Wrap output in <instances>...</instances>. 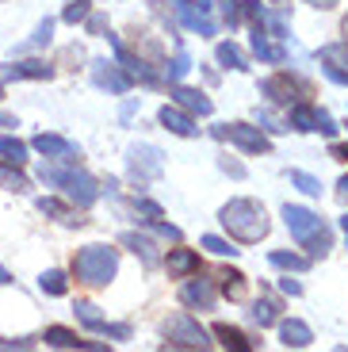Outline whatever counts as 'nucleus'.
I'll return each mask as SVG.
<instances>
[{
    "mask_svg": "<svg viewBox=\"0 0 348 352\" xmlns=\"http://www.w3.org/2000/svg\"><path fill=\"white\" fill-rule=\"evenodd\" d=\"M165 173V153L157 150V146H134L131 150V180L134 184H149L157 176Z\"/></svg>",
    "mask_w": 348,
    "mask_h": 352,
    "instance_id": "obj_10",
    "label": "nucleus"
},
{
    "mask_svg": "<svg viewBox=\"0 0 348 352\" xmlns=\"http://www.w3.org/2000/svg\"><path fill=\"white\" fill-rule=\"evenodd\" d=\"M340 230H345V234H348V214H345V219H340Z\"/></svg>",
    "mask_w": 348,
    "mask_h": 352,
    "instance_id": "obj_53",
    "label": "nucleus"
},
{
    "mask_svg": "<svg viewBox=\"0 0 348 352\" xmlns=\"http://www.w3.org/2000/svg\"><path fill=\"white\" fill-rule=\"evenodd\" d=\"M318 62H322V73H325V77L348 88V43H329V46H322Z\"/></svg>",
    "mask_w": 348,
    "mask_h": 352,
    "instance_id": "obj_14",
    "label": "nucleus"
},
{
    "mask_svg": "<svg viewBox=\"0 0 348 352\" xmlns=\"http://www.w3.org/2000/svg\"><path fill=\"white\" fill-rule=\"evenodd\" d=\"M88 12H92V0H69L65 12H61V19H65V23H85Z\"/></svg>",
    "mask_w": 348,
    "mask_h": 352,
    "instance_id": "obj_36",
    "label": "nucleus"
},
{
    "mask_svg": "<svg viewBox=\"0 0 348 352\" xmlns=\"http://www.w3.org/2000/svg\"><path fill=\"white\" fill-rule=\"evenodd\" d=\"M80 58H85V50H80V46H69V50L61 54V62H65V69H69V62H80Z\"/></svg>",
    "mask_w": 348,
    "mask_h": 352,
    "instance_id": "obj_46",
    "label": "nucleus"
},
{
    "mask_svg": "<svg viewBox=\"0 0 348 352\" xmlns=\"http://www.w3.org/2000/svg\"><path fill=\"white\" fill-rule=\"evenodd\" d=\"M0 96H4V85H0Z\"/></svg>",
    "mask_w": 348,
    "mask_h": 352,
    "instance_id": "obj_54",
    "label": "nucleus"
},
{
    "mask_svg": "<svg viewBox=\"0 0 348 352\" xmlns=\"http://www.w3.org/2000/svg\"><path fill=\"white\" fill-rule=\"evenodd\" d=\"M218 168H222V173H230V176H237V180L245 176V165H241V161H234V157H222V161H218Z\"/></svg>",
    "mask_w": 348,
    "mask_h": 352,
    "instance_id": "obj_44",
    "label": "nucleus"
},
{
    "mask_svg": "<svg viewBox=\"0 0 348 352\" xmlns=\"http://www.w3.org/2000/svg\"><path fill=\"white\" fill-rule=\"evenodd\" d=\"M329 153H333V157H340V161H348V146H333Z\"/></svg>",
    "mask_w": 348,
    "mask_h": 352,
    "instance_id": "obj_50",
    "label": "nucleus"
},
{
    "mask_svg": "<svg viewBox=\"0 0 348 352\" xmlns=\"http://www.w3.org/2000/svg\"><path fill=\"white\" fill-rule=\"evenodd\" d=\"M218 287H222V295H226L230 302H245V295H249V280H245L241 272H237V268H222V272H218Z\"/></svg>",
    "mask_w": 348,
    "mask_h": 352,
    "instance_id": "obj_25",
    "label": "nucleus"
},
{
    "mask_svg": "<svg viewBox=\"0 0 348 352\" xmlns=\"http://www.w3.org/2000/svg\"><path fill=\"white\" fill-rule=\"evenodd\" d=\"M131 207H134V214H146V222H153V219H165V211H161V207H157L153 199H146V195H138V199H134Z\"/></svg>",
    "mask_w": 348,
    "mask_h": 352,
    "instance_id": "obj_38",
    "label": "nucleus"
},
{
    "mask_svg": "<svg viewBox=\"0 0 348 352\" xmlns=\"http://www.w3.org/2000/svg\"><path fill=\"white\" fill-rule=\"evenodd\" d=\"M279 291H283V295H291V299H298V295H303V283L287 276V280H279Z\"/></svg>",
    "mask_w": 348,
    "mask_h": 352,
    "instance_id": "obj_45",
    "label": "nucleus"
},
{
    "mask_svg": "<svg viewBox=\"0 0 348 352\" xmlns=\"http://www.w3.org/2000/svg\"><path fill=\"white\" fill-rule=\"evenodd\" d=\"M180 302L192 310H215V283L210 280H188L180 287Z\"/></svg>",
    "mask_w": 348,
    "mask_h": 352,
    "instance_id": "obj_18",
    "label": "nucleus"
},
{
    "mask_svg": "<svg viewBox=\"0 0 348 352\" xmlns=\"http://www.w3.org/2000/svg\"><path fill=\"white\" fill-rule=\"evenodd\" d=\"M279 341L287 344V349H306L314 341V329L306 322H298V318H283L279 322Z\"/></svg>",
    "mask_w": 348,
    "mask_h": 352,
    "instance_id": "obj_22",
    "label": "nucleus"
},
{
    "mask_svg": "<svg viewBox=\"0 0 348 352\" xmlns=\"http://www.w3.org/2000/svg\"><path fill=\"white\" fill-rule=\"evenodd\" d=\"M39 287H43L46 295H65V291H69V280H65V272L50 268V272H43V276H39Z\"/></svg>",
    "mask_w": 348,
    "mask_h": 352,
    "instance_id": "obj_34",
    "label": "nucleus"
},
{
    "mask_svg": "<svg viewBox=\"0 0 348 352\" xmlns=\"http://www.w3.org/2000/svg\"><path fill=\"white\" fill-rule=\"evenodd\" d=\"M92 80H96V88H107V92H115V96H122V92H131V73L122 69L119 62H107V58H96L92 62Z\"/></svg>",
    "mask_w": 348,
    "mask_h": 352,
    "instance_id": "obj_12",
    "label": "nucleus"
},
{
    "mask_svg": "<svg viewBox=\"0 0 348 352\" xmlns=\"http://www.w3.org/2000/svg\"><path fill=\"white\" fill-rule=\"evenodd\" d=\"M165 264H168V276H180V280H184V276H195L203 268L195 249H168Z\"/></svg>",
    "mask_w": 348,
    "mask_h": 352,
    "instance_id": "obj_21",
    "label": "nucleus"
},
{
    "mask_svg": "<svg viewBox=\"0 0 348 352\" xmlns=\"http://www.w3.org/2000/svg\"><path fill=\"white\" fill-rule=\"evenodd\" d=\"M283 222H287L291 238H295L310 256H325L333 249V230L325 226L322 214H314V211H306V207L287 203V207H283Z\"/></svg>",
    "mask_w": 348,
    "mask_h": 352,
    "instance_id": "obj_2",
    "label": "nucleus"
},
{
    "mask_svg": "<svg viewBox=\"0 0 348 352\" xmlns=\"http://www.w3.org/2000/svg\"><path fill=\"white\" fill-rule=\"evenodd\" d=\"M257 119H261V131H268V134H279V131H287V126L279 123L272 111H257Z\"/></svg>",
    "mask_w": 348,
    "mask_h": 352,
    "instance_id": "obj_41",
    "label": "nucleus"
},
{
    "mask_svg": "<svg viewBox=\"0 0 348 352\" xmlns=\"http://www.w3.org/2000/svg\"><path fill=\"white\" fill-rule=\"evenodd\" d=\"M0 283H12V272L4 268V264H0Z\"/></svg>",
    "mask_w": 348,
    "mask_h": 352,
    "instance_id": "obj_51",
    "label": "nucleus"
},
{
    "mask_svg": "<svg viewBox=\"0 0 348 352\" xmlns=\"http://www.w3.org/2000/svg\"><path fill=\"white\" fill-rule=\"evenodd\" d=\"M157 119H161V126H165V131L180 134V138H199V126H195V119L184 111V107H176V104H165L161 111H157Z\"/></svg>",
    "mask_w": 348,
    "mask_h": 352,
    "instance_id": "obj_17",
    "label": "nucleus"
},
{
    "mask_svg": "<svg viewBox=\"0 0 348 352\" xmlns=\"http://www.w3.org/2000/svg\"><path fill=\"white\" fill-rule=\"evenodd\" d=\"M0 161H8V165H23V161H27V142L0 134Z\"/></svg>",
    "mask_w": 348,
    "mask_h": 352,
    "instance_id": "obj_32",
    "label": "nucleus"
},
{
    "mask_svg": "<svg viewBox=\"0 0 348 352\" xmlns=\"http://www.w3.org/2000/svg\"><path fill=\"white\" fill-rule=\"evenodd\" d=\"M268 261L276 264V268H283V272H306V268H310V256L287 253V249H272Z\"/></svg>",
    "mask_w": 348,
    "mask_h": 352,
    "instance_id": "obj_28",
    "label": "nucleus"
},
{
    "mask_svg": "<svg viewBox=\"0 0 348 352\" xmlns=\"http://www.w3.org/2000/svg\"><path fill=\"white\" fill-rule=\"evenodd\" d=\"M131 35H134V50H138V58L146 54L153 65H161L165 62V50H161V43H153V38L146 35V31H138V27H131Z\"/></svg>",
    "mask_w": 348,
    "mask_h": 352,
    "instance_id": "obj_29",
    "label": "nucleus"
},
{
    "mask_svg": "<svg viewBox=\"0 0 348 352\" xmlns=\"http://www.w3.org/2000/svg\"><path fill=\"white\" fill-rule=\"evenodd\" d=\"M215 337H218V344H222V349H230V352H252V349H257V341H249L241 329L226 326V322H218V326H215Z\"/></svg>",
    "mask_w": 348,
    "mask_h": 352,
    "instance_id": "obj_24",
    "label": "nucleus"
},
{
    "mask_svg": "<svg viewBox=\"0 0 348 352\" xmlns=\"http://www.w3.org/2000/svg\"><path fill=\"white\" fill-rule=\"evenodd\" d=\"M0 188H8V192H27V176L19 173V165L16 168H8V161H0Z\"/></svg>",
    "mask_w": 348,
    "mask_h": 352,
    "instance_id": "obj_33",
    "label": "nucleus"
},
{
    "mask_svg": "<svg viewBox=\"0 0 348 352\" xmlns=\"http://www.w3.org/2000/svg\"><path fill=\"white\" fill-rule=\"evenodd\" d=\"M119 272V253L111 245H85L73 256V276L85 287H107Z\"/></svg>",
    "mask_w": 348,
    "mask_h": 352,
    "instance_id": "obj_4",
    "label": "nucleus"
},
{
    "mask_svg": "<svg viewBox=\"0 0 348 352\" xmlns=\"http://www.w3.org/2000/svg\"><path fill=\"white\" fill-rule=\"evenodd\" d=\"M306 4H314V8H337V0H306Z\"/></svg>",
    "mask_w": 348,
    "mask_h": 352,
    "instance_id": "obj_49",
    "label": "nucleus"
},
{
    "mask_svg": "<svg viewBox=\"0 0 348 352\" xmlns=\"http://www.w3.org/2000/svg\"><path fill=\"white\" fill-rule=\"evenodd\" d=\"M210 0H173V16L180 19L188 31H195L199 38H210L218 31L215 27V19H210Z\"/></svg>",
    "mask_w": 348,
    "mask_h": 352,
    "instance_id": "obj_7",
    "label": "nucleus"
},
{
    "mask_svg": "<svg viewBox=\"0 0 348 352\" xmlns=\"http://www.w3.org/2000/svg\"><path fill=\"white\" fill-rule=\"evenodd\" d=\"M31 337H19V341H0V349H31Z\"/></svg>",
    "mask_w": 348,
    "mask_h": 352,
    "instance_id": "obj_47",
    "label": "nucleus"
},
{
    "mask_svg": "<svg viewBox=\"0 0 348 352\" xmlns=\"http://www.w3.org/2000/svg\"><path fill=\"white\" fill-rule=\"evenodd\" d=\"M165 349H210V341H207V333H203V326L195 322L192 314H173L165 322Z\"/></svg>",
    "mask_w": 348,
    "mask_h": 352,
    "instance_id": "obj_5",
    "label": "nucleus"
},
{
    "mask_svg": "<svg viewBox=\"0 0 348 352\" xmlns=\"http://www.w3.org/2000/svg\"><path fill=\"white\" fill-rule=\"evenodd\" d=\"M43 341L50 344V349H104V344L85 341V337H77L73 329H65V326H50V329L43 333Z\"/></svg>",
    "mask_w": 348,
    "mask_h": 352,
    "instance_id": "obj_23",
    "label": "nucleus"
},
{
    "mask_svg": "<svg viewBox=\"0 0 348 352\" xmlns=\"http://www.w3.org/2000/svg\"><path fill=\"white\" fill-rule=\"evenodd\" d=\"M54 65L46 62H12L0 69V80H50Z\"/></svg>",
    "mask_w": 348,
    "mask_h": 352,
    "instance_id": "obj_19",
    "label": "nucleus"
},
{
    "mask_svg": "<svg viewBox=\"0 0 348 352\" xmlns=\"http://www.w3.org/2000/svg\"><path fill=\"white\" fill-rule=\"evenodd\" d=\"M210 134H215L218 142H234L237 150H245V153H268L272 150L268 134H264L261 126H249V123H218Z\"/></svg>",
    "mask_w": 348,
    "mask_h": 352,
    "instance_id": "obj_6",
    "label": "nucleus"
},
{
    "mask_svg": "<svg viewBox=\"0 0 348 352\" xmlns=\"http://www.w3.org/2000/svg\"><path fill=\"white\" fill-rule=\"evenodd\" d=\"M337 195H340V203H348V176H340V180H337Z\"/></svg>",
    "mask_w": 348,
    "mask_h": 352,
    "instance_id": "obj_48",
    "label": "nucleus"
},
{
    "mask_svg": "<svg viewBox=\"0 0 348 352\" xmlns=\"http://www.w3.org/2000/svg\"><path fill=\"white\" fill-rule=\"evenodd\" d=\"M218 8H222V19H226L230 31L241 23V0H218Z\"/></svg>",
    "mask_w": 348,
    "mask_h": 352,
    "instance_id": "obj_39",
    "label": "nucleus"
},
{
    "mask_svg": "<svg viewBox=\"0 0 348 352\" xmlns=\"http://www.w3.org/2000/svg\"><path fill=\"white\" fill-rule=\"evenodd\" d=\"M287 126H295V131H303V134H310V131H318V134H337V123H333V115H329V111H322V107H314V104H306V100L291 104V119H287Z\"/></svg>",
    "mask_w": 348,
    "mask_h": 352,
    "instance_id": "obj_9",
    "label": "nucleus"
},
{
    "mask_svg": "<svg viewBox=\"0 0 348 352\" xmlns=\"http://www.w3.org/2000/svg\"><path fill=\"white\" fill-rule=\"evenodd\" d=\"M39 176H43V184L58 188L61 195H69L77 207H92V203H96V195H100L96 180H92L85 168L65 165V161H46V165L39 168Z\"/></svg>",
    "mask_w": 348,
    "mask_h": 352,
    "instance_id": "obj_1",
    "label": "nucleus"
},
{
    "mask_svg": "<svg viewBox=\"0 0 348 352\" xmlns=\"http://www.w3.org/2000/svg\"><path fill=\"white\" fill-rule=\"evenodd\" d=\"M252 54H257L261 62H268V65L287 62V50H283L279 43H272V31L264 23H252Z\"/></svg>",
    "mask_w": 348,
    "mask_h": 352,
    "instance_id": "obj_16",
    "label": "nucleus"
},
{
    "mask_svg": "<svg viewBox=\"0 0 348 352\" xmlns=\"http://www.w3.org/2000/svg\"><path fill=\"white\" fill-rule=\"evenodd\" d=\"M43 157H50V161H65V165H77L80 161V146H73V142H65L61 134H35V142H31Z\"/></svg>",
    "mask_w": 348,
    "mask_h": 352,
    "instance_id": "obj_13",
    "label": "nucleus"
},
{
    "mask_svg": "<svg viewBox=\"0 0 348 352\" xmlns=\"http://www.w3.org/2000/svg\"><path fill=\"white\" fill-rule=\"evenodd\" d=\"M85 23H88V31H92V35H107V19H104V16H96V12H88Z\"/></svg>",
    "mask_w": 348,
    "mask_h": 352,
    "instance_id": "obj_42",
    "label": "nucleus"
},
{
    "mask_svg": "<svg viewBox=\"0 0 348 352\" xmlns=\"http://www.w3.org/2000/svg\"><path fill=\"white\" fill-rule=\"evenodd\" d=\"M50 38H54V19H43L35 27V35L27 38V46H50Z\"/></svg>",
    "mask_w": 348,
    "mask_h": 352,
    "instance_id": "obj_40",
    "label": "nucleus"
},
{
    "mask_svg": "<svg viewBox=\"0 0 348 352\" xmlns=\"http://www.w3.org/2000/svg\"><path fill=\"white\" fill-rule=\"evenodd\" d=\"M215 58H218L222 65H226V69H237V73H245V69H249V62H245L241 46H234V43H218Z\"/></svg>",
    "mask_w": 348,
    "mask_h": 352,
    "instance_id": "obj_30",
    "label": "nucleus"
},
{
    "mask_svg": "<svg viewBox=\"0 0 348 352\" xmlns=\"http://www.w3.org/2000/svg\"><path fill=\"white\" fill-rule=\"evenodd\" d=\"M287 176H291V184H295L303 195H322V180H318V176H310V173H298V168H291Z\"/></svg>",
    "mask_w": 348,
    "mask_h": 352,
    "instance_id": "obj_35",
    "label": "nucleus"
},
{
    "mask_svg": "<svg viewBox=\"0 0 348 352\" xmlns=\"http://www.w3.org/2000/svg\"><path fill=\"white\" fill-rule=\"evenodd\" d=\"M119 241L131 249L134 256H142V264H146V268H157V264H161V249H157V241L146 238V234H134V230H127Z\"/></svg>",
    "mask_w": 348,
    "mask_h": 352,
    "instance_id": "obj_20",
    "label": "nucleus"
},
{
    "mask_svg": "<svg viewBox=\"0 0 348 352\" xmlns=\"http://www.w3.org/2000/svg\"><path fill=\"white\" fill-rule=\"evenodd\" d=\"M199 245L207 249V253H215V256H237V249L230 245L226 238H215V234H207V238H203Z\"/></svg>",
    "mask_w": 348,
    "mask_h": 352,
    "instance_id": "obj_37",
    "label": "nucleus"
},
{
    "mask_svg": "<svg viewBox=\"0 0 348 352\" xmlns=\"http://www.w3.org/2000/svg\"><path fill=\"white\" fill-rule=\"evenodd\" d=\"M39 211L50 214V219H58V222H65V226H85V219H80L73 207H65L61 199H39Z\"/></svg>",
    "mask_w": 348,
    "mask_h": 352,
    "instance_id": "obj_27",
    "label": "nucleus"
},
{
    "mask_svg": "<svg viewBox=\"0 0 348 352\" xmlns=\"http://www.w3.org/2000/svg\"><path fill=\"white\" fill-rule=\"evenodd\" d=\"M149 226H153V234H161V238H168V241H180V230L176 226H168V222H149Z\"/></svg>",
    "mask_w": 348,
    "mask_h": 352,
    "instance_id": "obj_43",
    "label": "nucleus"
},
{
    "mask_svg": "<svg viewBox=\"0 0 348 352\" xmlns=\"http://www.w3.org/2000/svg\"><path fill=\"white\" fill-rule=\"evenodd\" d=\"M218 219L230 230V238L245 241V245H257L268 234V214H264V207L257 199H230Z\"/></svg>",
    "mask_w": 348,
    "mask_h": 352,
    "instance_id": "obj_3",
    "label": "nucleus"
},
{
    "mask_svg": "<svg viewBox=\"0 0 348 352\" xmlns=\"http://www.w3.org/2000/svg\"><path fill=\"white\" fill-rule=\"evenodd\" d=\"M168 96H173V104L184 107L188 115H210V111H215V104L203 96L199 88H188V85H180V80H176V85H168Z\"/></svg>",
    "mask_w": 348,
    "mask_h": 352,
    "instance_id": "obj_15",
    "label": "nucleus"
},
{
    "mask_svg": "<svg viewBox=\"0 0 348 352\" xmlns=\"http://www.w3.org/2000/svg\"><path fill=\"white\" fill-rule=\"evenodd\" d=\"M73 310H77V318L92 329V333H104V337H111V341H131V326H127V322H119V326L107 322V318L100 314V307H92V302H77Z\"/></svg>",
    "mask_w": 348,
    "mask_h": 352,
    "instance_id": "obj_11",
    "label": "nucleus"
},
{
    "mask_svg": "<svg viewBox=\"0 0 348 352\" xmlns=\"http://www.w3.org/2000/svg\"><path fill=\"white\" fill-rule=\"evenodd\" d=\"M261 92L272 100V104L291 107V104H298L303 96H310V85L298 80V77H291V73H276V77H264L261 80Z\"/></svg>",
    "mask_w": 348,
    "mask_h": 352,
    "instance_id": "obj_8",
    "label": "nucleus"
},
{
    "mask_svg": "<svg viewBox=\"0 0 348 352\" xmlns=\"http://www.w3.org/2000/svg\"><path fill=\"white\" fill-rule=\"evenodd\" d=\"M188 73H192V54L180 46V50H176V58L165 65V85H176V80H184Z\"/></svg>",
    "mask_w": 348,
    "mask_h": 352,
    "instance_id": "obj_31",
    "label": "nucleus"
},
{
    "mask_svg": "<svg viewBox=\"0 0 348 352\" xmlns=\"http://www.w3.org/2000/svg\"><path fill=\"white\" fill-rule=\"evenodd\" d=\"M340 31H345V43H348V16H345V23H340Z\"/></svg>",
    "mask_w": 348,
    "mask_h": 352,
    "instance_id": "obj_52",
    "label": "nucleus"
},
{
    "mask_svg": "<svg viewBox=\"0 0 348 352\" xmlns=\"http://www.w3.org/2000/svg\"><path fill=\"white\" fill-rule=\"evenodd\" d=\"M249 318H252V322H257L261 329L276 326V322H279V299H272V295H261V299L252 302Z\"/></svg>",
    "mask_w": 348,
    "mask_h": 352,
    "instance_id": "obj_26",
    "label": "nucleus"
}]
</instances>
